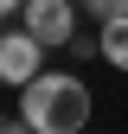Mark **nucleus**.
Returning a JSON list of instances; mask_svg holds the SVG:
<instances>
[{
  "label": "nucleus",
  "instance_id": "nucleus-6",
  "mask_svg": "<svg viewBox=\"0 0 128 134\" xmlns=\"http://www.w3.org/2000/svg\"><path fill=\"white\" fill-rule=\"evenodd\" d=\"M26 13V0H0V19H19Z\"/></svg>",
  "mask_w": 128,
  "mask_h": 134
},
{
  "label": "nucleus",
  "instance_id": "nucleus-4",
  "mask_svg": "<svg viewBox=\"0 0 128 134\" xmlns=\"http://www.w3.org/2000/svg\"><path fill=\"white\" fill-rule=\"evenodd\" d=\"M103 58L115 64V70H128V19H109L103 26Z\"/></svg>",
  "mask_w": 128,
  "mask_h": 134
},
{
  "label": "nucleus",
  "instance_id": "nucleus-1",
  "mask_svg": "<svg viewBox=\"0 0 128 134\" xmlns=\"http://www.w3.org/2000/svg\"><path fill=\"white\" fill-rule=\"evenodd\" d=\"M19 121L32 134H90V83L71 70H45L19 90Z\"/></svg>",
  "mask_w": 128,
  "mask_h": 134
},
{
  "label": "nucleus",
  "instance_id": "nucleus-3",
  "mask_svg": "<svg viewBox=\"0 0 128 134\" xmlns=\"http://www.w3.org/2000/svg\"><path fill=\"white\" fill-rule=\"evenodd\" d=\"M39 58H45V45L32 38L26 26L0 32V83H13V90H26L32 77H45V70H39Z\"/></svg>",
  "mask_w": 128,
  "mask_h": 134
},
{
  "label": "nucleus",
  "instance_id": "nucleus-8",
  "mask_svg": "<svg viewBox=\"0 0 128 134\" xmlns=\"http://www.w3.org/2000/svg\"><path fill=\"white\" fill-rule=\"evenodd\" d=\"M0 134H7V115H0Z\"/></svg>",
  "mask_w": 128,
  "mask_h": 134
},
{
  "label": "nucleus",
  "instance_id": "nucleus-2",
  "mask_svg": "<svg viewBox=\"0 0 128 134\" xmlns=\"http://www.w3.org/2000/svg\"><path fill=\"white\" fill-rule=\"evenodd\" d=\"M19 26H26L39 45H71V38H77V0H26Z\"/></svg>",
  "mask_w": 128,
  "mask_h": 134
},
{
  "label": "nucleus",
  "instance_id": "nucleus-7",
  "mask_svg": "<svg viewBox=\"0 0 128 134\" xmlns=\"http://www.w3.org/2000/svg\"><path fill=\"white\" fill-rule=\"evenodd\" d=\"M7 134H32V128H26V121H7Z\"/></svg>",
  "mask_w": 128,
  "mask_h": 134
},
{
  "label": "nucleus",
  "instance_id": "nucleus-5",
  "mask_svg": "<svg viewBox=\"0 0 128 134\" xmlns=\"http://www.w3.org/2000/svg\"><path fill=\"white\" fill-rule=\"evenodd\" d=\"M83 13L96 26H109V19H128V0H83Z\"/></svg>",
  "mask_w": 128,
  "mask_h": 134
}]
</instances>
